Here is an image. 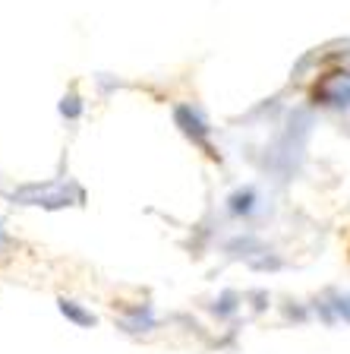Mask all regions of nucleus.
Here are the masks:
<instances>
[{"instance_id": "nucleus-1", "label": "nucleus", "mask_w": 350, "mask_h": 354, "mask_svg": "<svg viewBox=\"0 0 350 354\" xmlns=\"http://www.w3.org/2000/svg\"><path fill=\"white\" fill-rule=\"evenodd\" d=\"M177 120H180L183 130L190 133V136H196V142H202V146H205V127H202V120H199L190 108H177Z\"/></svg>"}, {"instance_id": "nucleus-2", "label": "nucleus", "mask_w": 350, "mask_h": 354, "mask_svg": "<svg viewBox=\"0 0 350 354\" xmlns=\"http://www.w3.org/2000/svg\"><path fill=\"white\" fill-rule=\"evenodd\" d=\"M57 304H60V313H64V317H70L76 326H95V317H92V313H86L79 304L66 301V297H64V301H57Z\"/></svg>"}, {"instance_id": "nucleus-3", "label": "nucleus", "mask_w": 350, "mask_h": 354, "mask_svg": "<svg viewBox=\"0 0 350 354\" xmlns=\"http://www.w3.org/2000/svg\"><path fill=\"white\" fill-rule=\"evenodd\" d=\"M231 209H233V212H249V209H253V190L233 193V196H231Z\"/></svg>"}, {"instance_id": "nucleus-4", "label": "nucleus", "mask_w": 350, "mask_h": 354, "mask_svg": "<svg viewBox=\"0 0 350 354\" xmlns=\"http://www.w3.org/2000/svg\"><path fill=\"white\" fill-rule=\"evenodd\" d=\"M79 98L76 95H70V98H64V104H60V114H66V118H76L79 114Z\"/></svg>"}, {"instance_id": "nucleus-5", "label": "nucleus", "mask_w": 350, "mask_h": 354, "mask_svg": "<svg viewBox=\"0 0 350 354\" xmlns=\"http://www.w3.org/2000/svg\"><path fill=\"white\" fill-rule=\"evenodd\" d=\"M347 297H350V295H347Z\"/></svg>"}]
</instances>
